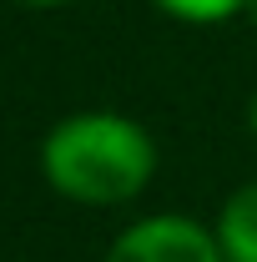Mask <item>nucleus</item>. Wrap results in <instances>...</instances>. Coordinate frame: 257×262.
Returning a JSON list of instances; mask_svg holds the SVG:
<instances>
[{"instance_id": "1", "label": "nucleus", "mask_w": 257, "mask_h": 262, "mask_svg": "<svg viewBox=\"0 0 257 262\" xmlns=\"http://www.w3.org/2000/svg\"><path fill=\"white\" fill-rule=\"evenodd\" d=\"M40 177L76 207H126L157 177V141L126 111H71L40 141Z\"/></svg>"}, {"instance_id": "2", "label": "nucleus", "mask_w": 257, "mask_h": 262, "mask_svg": "<svg viewBox=\"0 0 257 262\" xmlns=\"http://www.w3.org/2000/svg\"><path fill=\"white\" fill-rule=\"evenodd\" d=\"M101 262H227V252L217 242V227L182 212H152L116 232Z\"/></svg>"}, {"instance_id": "3", "label": "nucleus", "mask_w": 257, "mask_h": 262, "mask_svg": "<svg viewBox=\"0 0 257 262\" xmlns=\"http://www.w3.org/2000/svg\"><path fill=\"white\" fill-rule=\"evenodd\" d=\"M212 227H217V242H222L227 262H257V177L242 182L222 202Z\"/></svg>"}, {"instance_id": "4", "label": "nucleus", "mask_w": 257, "mask_h": 262, "mask_svg": "<svg viewBox=\"0 0 257 262\" xmlns=\"http://www.w3.org/2000/svg\"><path fill=\"white\" fill-rule=\"evenodd\" d=\"M152 5L166 10L172 20H187V26H222L247 10V0H152Z\"/></svg>"}, {"instance_id": "5", "label": "nucleus", "mask_w": 257, "mask_h": 262, "mask_svg": "<svg viewBox=\"0 0 257 262\" xmlns=\"http://www.w3.org/2000/svg\"><path fill=\"white\" fill-rule=\"evenodd\" d=\"M20 5H31V10H61V5H71V0H20Z\"/></svg>"}, {"instance_id": "6", "label": "nucleus", "mask_w": 257, "mask_h": 262, "mask_svg": "<svg viewBox=\"0 0 257 262\" xmlns=\"http://www.w3.org/2000/svg\"><path fill=\"white\" fill-rule=\"evenodd\" d=\"M247 131L257 136V91H252V101H247Z\"/></svg>"}, {"instance_id": "7", "label": "nucleus", "mask_w": 257, "mask_h": 262, "mask_svg": "<svg viewBox=\"0 0 257 262\" xmlns=\"http://www.w3.org/2000/svg\"><path fill=\"white\" fill-rule=\"evenodd\" d=\"M242 15H247V20L257 26V0H247V10H242Z\"/></svg>"}]
</instances>
